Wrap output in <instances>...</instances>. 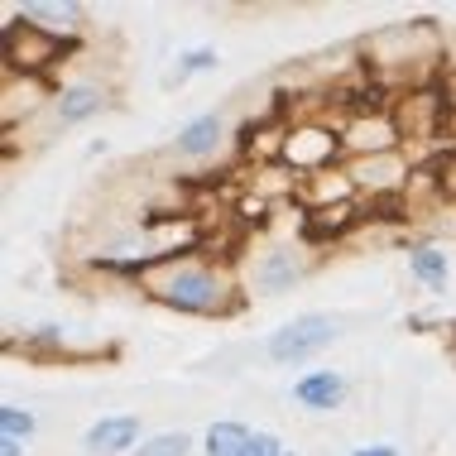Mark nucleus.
<instances>
[{
    "label": "nucleus",
    "instance_id": "1",
    "mask_svg": "<svg viewBox=\"0 0 456 456\" xmlns=\"http://www.w3.org/2000/svg\"><path fill=\"white\" fill-rule=\"evenodd\" d=\"M140 289L144 298H154L159 307H174L183 317H231L240 313L245 283L236 265H216L197 250L168 255L154 260L150 269H140Z\"/></svg>",
    "mask_w": 456,
    "mask_h": 456
},
{
    "label": "nucleus",
    "instance_id": "2",
    "mask_svg": "<svg viewBox=\"0 0 456 456\" xmlns=\"http://www.w3.org/2000/svg\"><path fill=\"white\" fill-rule=\"evenodd\" d=\"M346 327L351 322L337 313H298V317H289V322H279L260 341V355L269 365H303V361H313V355H322L327 346H337V341L346 337Z\"/></svg>",
    "mask_w": 456,
    "mask_h": 456
},
{
    "label": "nucleus",
    "instance_id": "3",
    "mask_svg": "<svg viewBox=\"0 0 456 456\" xmlns=\"http://www.w3.org/2000/svg\"><path fill=\"white\" fill-rule=\"evenodd\" d=\"M307 274H313V260H307V250H303V245H293V240H279V236L260 240V245H255V250L240 260V283H245V293H265V298L298 289Z\"/></svg>",
    "mask_w": 456,
    "mask_h": 456
},
{
    "label": "nucleus",
    "instance_id": "4",
    "mask_svg": "<svg viewBox=\"0 0 456 456\" xmlns=\"http://www.w3.org/2000/svg\"><path fill=\"white\" fill-rule=\"evenodd\" d=\"M279 164L293 168L298 178L327 174L331 164H346V144H341V126H327V120H298V126L283 130V150Z\"/></svg>",
    "mask_w": 456,
    "mask_h": 456
},
{
    "label": "nucleus",
    "instance_id": "5",
    "mask_svg": "<svg viewBox=\"0 0 456 456\" xmlns=\"http://www.w3.org/2000/svg\"><path fill=\"white\" fill-rule=\"evenodd\" d=\"M110 106H116V92H110L102 77H72L53 92L48 120H53V130H77V126H87V120L106 116Z\"/></svg>",
    "mask_w": 456,
    "mask_h": 456
},
{
    "label": "nucleus",
    "instance_id": "6",
    "mask_svg": "<svg viewBox=\"0 0 456 456\" xmlns=\"http://www.w3.org/2000/svg\"><path fill=\"white\" fill-rule=\"evenodd\" d=\"M68 48H72L68 39H53V34H44V29H29V24L10 20V24H5V53H0V68L39 77V72L53 68L58 58L68 53Z\"/></svg>",
    "mask_w": 456,
    "mask_h": 456
},
{
    "label": "nucleus",
    "instance_id": "7",
    "mask_svg": "<svg viewBox=\"0 0 456 456\" xmlns=\"http://www.w3.org/2000/svg\"><path fill=\"white\" fill-rule=\"evenodd\" d=\"M341 144H346V159L389 154V150H403V130H399V120H394V110L361 106V110H351V120L341 126Z\"/></svg>",
    "mask_w": 456,
    "mask_h": 456
},
{
    "label": "nucleus",
    "instance_id": "8",
    "mask_svg": "<svg viewBox=\"0 0 456 456\" xmlns=\"http://www.w3.org/2000/svg\"><path fill=\"white\" fill-rule=\"evenodd\" d=\"M346 174L361 197H394L413 183V164L403 150H389V154H370V159H346Z\"/></svg>",
    "mask_w": 456,
    "mask_h": 456
},
{
    "label": "nucleus",
    "instance_id": "9",
    "mask_svg": "<svg viewBox=\"0 0 456 456\" xmlns=\"http://www.w3.org/2000/svg\"><path fill=\"white\" fill-rule=\"evenodd\" d=\"M144 437L150 433H144L140 413H102L96 423H87V433H82V452L87 456H134Z\"/></svg>",
    "mask_w": 456,
    "mask_h": 456
},
{
    "label": "nucleus",
    "instance_id": "10",
    "mask_svg": "<svg viewBox=\"0 0 456 456\" xmlns=\"http://www.w3.org/2000/svg\"><path fill=\"white\" fill-rule=\"evenodd\" d=\"M15 20L29 24V29H44L53 34V39H77L82 29H87L92 10L82 5V0H24V5H15Z\"/></svg>",
    "mask_w": 456,
    "mask_h": 456
},
{
    "label": "nucleus",
    "instance_id": "11",
    "mask_svg": "<svg viewBox=\"0 0 456 456\" xmlns=\"http://www.w3.org/2000/svg\"><path fill=\"white\" fill-rule=\"evenodd\" d=\"M289 399L307 413H337L341 403L351 399V375H341V370H331V365H317V370H307V375L293 379Z\"/></svg>",
    "mask_w": 456,
    "mask_h": 456
},
{
    "label": "nucleus",
    "instance_id": "12",
    "mask_svg": "<svg viewBox=\"0 0 456 456\" xmlns=\"http://www.w3.org/2000/svg\"><path fill=\"white\" fill-rule=\"evenodd\" d=\"M39 106H53V92L44 87V77H29V72H5L0 82V126L15 130L24 116H34Z\"/></svg>",
    "mask_w": 456,
    "mask_h": 456
},
{
    "label": "nucleus",
    "instance_id": "13",
    "mask_svg": "<svg viewBox=\"0 0 456 456\" xmlns=\"http://www.w3.org/2000/svg\"><path fill=\"white\" fill-rule=\"evenodd\" d=\"M226 110H202V116L183 120L178 134H174V150L183 159H212L221 154V144H226Z\"/></svg>",
    "mask_w": 456,
    "mask_h": 456
},
{
    "label": "nucleus",
    "instance_id": "14",
    "mask_svg": "<svg viewBox=\"0 0 456 456\" xmlns=\"http://www.w3.org/2000/svg\"><path fill=\"white\" fill-rule=\"evenodd\" d=\"M409 279L423 283L428 293H447V283H452L447 250H442V245H433V240H413V245H409Z\"/></svg>",
    "mask_w": 456,
    "mask_h": 456
},
{
    "label": "nucleus",
    "instance_id": "15",
    "mask_svg": "<svg viewBox=\"0 0 456 456\" xmlns=\"http://www.w3.org/2000/svg\"><path fill=\"white\" fill-rule=\"evenodd\" d=\"M303 202L307 207H317V212H327L331 202H341V207H351L355 197V183H351V174H346V164L341 168H327V174H313V178H303Z\"/></svg>",
    "mask_w": 456,
    "mask_h": 456
},
{
    "label": "nucleus",
    "instance_id": "16",
    "mask_svg": "<svg viewBox=\"0 0 456 456\" xmlns=\"http://www.w3.org/2000/svg\"><path fill=\"white\" fill-rule=\"evenodd\" d=\"M250 437H255V428H245L240 418H216L202 433V456H245Z\"/></svg>",
    "mask_w": 456,
    "mask_h": 456
},
{
    "label": "nucleus",
    "instance_id": "17",
    "mask_svg": "<svg viewBox=\"0 0 456 456\" xmlns=\"http://www.w3.org/2000/svg\"><path fill=\"white\" fill-rule=\"evenodd\" d=\"M221 68V53L212 44H202V48H183V53L174 58V77L168 82H188V77H202V72H212Z\"/></svg>",
    "mask_w": 456,
    "mask_h": 456
},
{
    "label": "nucleus",
    "instance_id": "18",
    "mask_svg": "<svg viewBox=\"0 0 456 456\" xmlns=\"http://www.w3.org/2000/svg\"><path fill=\"white\" fill-rule=\"evenodd\" d=\"M0 437L34 442V437H39V413L24 409V403H5V409H0Z\"/></svg>",
    "mask_w": 456,
    "mask_h": 456
},
{
    "label": "nucleus",
    "instance_id": "19",
    "mask_svg": "<svg viewBox=\"0 0 456 456\" xmlns=\"http://www.w3.org/2000/svg\"><path fill=\"white\" fill-rule=\"evenodd\" d=\"M134 456H192V437L178 433V428H174V433H150Z\"/></svg>",
    "mask_w": 456,
    "mask_h": 456
},
{
    "label": "nucleus",
    "instance_id": "20",
    "mask_svg": "<svg viewBox=\"0 0 456 456\" xmlns=\"http://www.w3.org/2000/svg\"><path fill=\"white\" fill-rule=\"evenodd\" d=\"M245 456H283V442H279V433H269V428H260V433L250 437V447H245Z\"/></svg>",
    "mask_w": 456,
    "mask_h": 456
},
{
    "label": "nucleus",
    "instance_id": "21",
    "mask_svg": "<svg viewBox=\"0 0 456 456\" xmlns=\"http://www.w3.org/2000/svg\"><path fill=\"white\" fill-rule=\"evenodd\" d=\"M351 456H399V447H389V442H365V447H351Z\"/></svg>",
    "mask_w": 456,
    "mask_h": 456
},
{
    "label": "nucleus",
    "instance_id": "22",
    "mask_svg": "<svg viewBox=\"0 0 456 456\" xmlns=\"http://www.w3.org/2000/svg\"><path fill=\"white\" fill-rule=\"evenodd\" d=\"M29 442H15V437H0V456H24Z\"/></svg>",
    "mask_w": 456,
    "mask_h": 456
},
{
    "label": "nucleus",
    "instance_id": "23",
    "mask_svg": "<svg viewBox=\"0 0 456 456\" xmlns=\"http://www.w3.org/2000/svg\"><path fill=\"white\" fill-rule=\"evenodd\" d=\"M452 134H456V96H452Z\"/></svg>",
    "mask_w": 456,
    "mask_h": 456
},
{
    "label": "nucleus",
    "instance_id": "24",
    "mask_svg": "<svg viewBox=\"0 0 456 456\" xmlns=\"http://www.w3.org/2000/svg\"><path fill=\"white\" fill-rule=\"evenodd\" d=\"M283 456H298V452H283Z\"/></svg>",
    "mask_w": 456,
    "mask_h": 456
}]
</instances>
